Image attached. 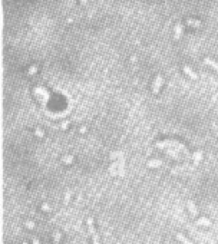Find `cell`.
<instances>
[{
  "label": "cell",
  "mask_w": 218,
  "mask_h": 244,
  "mask_svg": "<svg viewBox=\"0 0 218 244\" xmlns=\"http://www.w3.org/2000/svg\"><path fill=\"white\" fill-rule=\"evenodd\" d=\"M86 224H88V230H89V234L92 237V244H100V238H99V234L93 225V217H88L86 218Z\"/></svg>",
  "instance_id": "6da1fadb"
},
{
  "label": "cell",
  "mask_w": 218,
  "mask_h": 244,
  "mask_svg": "<svg viewBox=\"0 0 218 244\" xmlns=\"http://www.w3.org/2000/svg\"><path fill=\"white\" fill-rule=\"evenodd\" d=\"M162 82H164L162 76L158 75V76L155 78V80H154V85H152V92H154V93H158V92H159V88L162 86Z\"/></svg>",
  "instance_id": "7a4b0ae2"
},
{
  "label": "cell",
  "mask_w": 218,
  "mask_h": 244,
  "mask_svg": "<svg viewBox=\"0 0 218 244\" xmlns=\"http://www.w3.org/2000/svg\"><path fill=\"white\" fill-rule=\"evenodd\" d=\"M182 69H184V72L187 73V76H189V79H192V80H197L198 79V76H197V73L188 66V65H184L182 66Z\"/></svg>",
  "instance_id": "3957f363"
},
{
  "label": "cell",
  "mask_w": 218,
  "mask_h": 244,
  "mask_svg": "<svg viewBox=\"0 0 218 244\" xmlns=\"http://www.w3.org/2000/svg\"><path fill=\"white\" fill-rule=\"evenodd\" d=\"M175 238H177V240H178L181 244H192V243H191V241H189L187 237H184L181 233H175Z\"/></svg>",
  "instance_id": "277c9868"
},
{
  "label": "cell",
  "mask_w": 218,
  "mask_h": 244,
  "mask_svg": "<svg viewBox=\"0 0 218 244\" xmlns=\"http://www.w3.org/2000/svg\"><path fill=\"white\" fill-rule=\"evenodd\" d=\"M188 210H189V214H191V217H195L197 215V207H195V204L192 202V201H188Z\"/></svg>",
  "instance_id": "5b68a950"
},
{
  "label": "cell",
  "mask_w": 218,
  "mask_h": 244,
  "mask_svg": "<svg viewBox=\"0 0 218 244\" xmlns=\"http://www.w3.org/2000/svg\"><path fill=\"white\" fill-rule=\"evenodd\" d=\"M204 63H205V65H208V66H211L212 69L218 70V63H217V62H214L212 59H209V58H205V59H204Z\"/></svg>",
  "instance_id": "8992f818"
},
{
  "label": "cell",
  "mask_w": 218,
  "mask_h": 244,
  "mask_svg": "<svg viewBox=\"0 0 218 244\" xmlns=\"http://www.w3.org/2000/svg\"><path fill=\"white\" fill-rule=\"evenodd\" d=\"M187 23L189 26H194V27H201L202 26V23L199 20H194V19H187Z\"/></svg>",
  "instance_id": "52a82bcc"
},
{
  "label": "cell",
  "mask_w": 218,
  "mask_h": 244,
  "mask_svg": "<svg viewBox=\"0 0 218 244\" xmlns=\"http://www.w3.org/2000/svg\"><path fill=\"white\" fill-rule=\"evenodd\" d=\"M181 29H182V26H181V23H178V25L175 26V38H177V39H178L179 35H181Z\"/></svg>",
  "instance_id": "ba28073f"
},
{
  "label": "cell",
  "mask_w": 218,
  "mask_h": 244,
  "mask_svg": "<svg viewBox=\"0 0 218 244\" xmlns=\"http://www.w3.org/2000/svg\"><path fill=\"white\" fill-rule=\"evenodd\" d=\"M197 223H198V224H202V225H211V221L207 220V218H201V220H198Z\"/></svg>",
  "instance_id": "9c48e42d"
},
{
  "label": "cell",
  "mask_w": 218,
  "mask_h": 244,
  "mask_svg": "<svg viewBox=\"0 0 218 244\" xmlns=\"http://www.w3.org/2000/svg\"><path fill=\"white\" fill-rule=\"evenodd\" d=\"M59 241H60V234H59V233H55V234H53V243L58 244Z\"/></svg>",
  "instance_id": "30bf717a"
},
{
  "label": "cell",
  "mask_w": 218,
  "mask_h": 244,
  "mask_svg": "<svg viewBox=\"0 0 218 244\" xmlns=\"http://www.w3.org/2000/svg\"><path fill=\"white\" fill-rule=\"evenodd\" d=\"M161 165V161H152V162H148V167H158Z\"/></svg>",
  "instance_id": "8fae6325"
},
{
  "label": "cell",
  "mask_w": 218,
  "mask_h": 244,
  "mask_svg": "<svg viewBox=\"0 0 218 244\" xmlns=\"http://www.w3.org/2000/svg\"><path fill=\"white\" fill-rule=\"evenodd\" d=\"M63 161H65V164H70L73 161V157H63Z\"/></svg>",
  "instance_id": "7c38bea8"
},
{
  "label": "cell",
  "mask_w": 218,
  "mask_h": 244,
  "mask_svg": "<svg viewBox=\"0 0 218 244\" xmlns=\"http://www.w3.org/2000/svg\"><path fill=\"white\" fill-rule=\"evenodd\" d=\"M70 197H72V192H66V197H65V204H68L70 201Z\"/></svg>",
  "instance_id": "4fadbf2b"
},
{
  "label": "cell",
  "mask_w": 218,
  "mask_h": 244,
  "mask_svg": "<svg viewBox=\"0 0 218 244\" xmlns=\"http://www.w3.org/2000/svg\"><path fill=\"white\" fill-rule=\"evenodd\" d=\"M42 210H43V211H50L52 208H50V205H47V204H42Z\"/></svg>",
  "instance_id": "5bb4252c"
},
{
  "label": "cell",
  "mask_w": 218,
  "mask_h": 244,
  "mask_svg": "<svg viewBox=\"0 0 218 244\" xmlns=\"http://www.w3.org/2000/svg\"><path fill=\"white\" fill-rule=\"evenodd\" d=\"M201 157H202V152H201V151H198V154H197V158H195V164H198V161L201 160Z\"/></svg>",
  "instance_id": "9a60e30c"
},
{
  "label": "cell",
  "mask_w": 218,
  "mask_h": 244,
  "mask_svg": "<svg viewBox=\"0 0 218 244\" xmlns=\"http://www.w3.org/2000/svg\"><path fill=\"white\" fill-rule=\"evenodd\" d=\"M26 227H27V228H30V230H33V228H35V224H33V223H30V221H26Z\"/></svg>",
  "instance_id": "2e32d148"
},
{
  "label": "cell",
  "mask_w": 218,
  "mask_h": 244,
  "mask_svg": "<svg viewBox=\"0 0 218 244\" xmlns=\"http://www.w3.org/2000/svg\"><path fill=\"white\" fill-rule=\"evenodd\" d=\"M36 70H37V69H36L35 66H33V68H30V69H29V75H32V73H36Z\"/></svg>",
  "instance_id": "e0dca14e"
},
{
  "label": "cell",
  "mask_w": 218,
  "mask_h": 244,
  "mask_svg": "<svg viewBox=\"0 0 218 244\" xmlns=\"http://www.w3.org/2000/svg\"><path fill=\"white\" fill-rule=\"evenodd\" d=\"M32 243H33V244H40V241H39L36 237H33V238H32Z\"/></svg>",
  "instance_id": "ac0fdd59"
},
{
  "label": "cell",
  "mask_w": 218,
  "mask_h": 244,
  "mask_svg": "<svg viewBox=\"0 0 218 244\" xmlns=\"http://www.w3.org/2000/svg\"><path fill=\"white\" fill-rule=\"evenodd\" d=\"M36 134H37V135H39L40 138H43V132H42L40 129H36Z\"/></svg>",
  "instance_id": "d6986e66"
},
{
  "label": "cell",
  "mask_w": 218,
  "mask_h": 244,
  "mask_svg": "<svg viewBox=\"0 0 218 244\" xmlns=\"http://www.w3.org/2000/svg\"><path fill=\"white\" fill-rule=\"evenodd\" d=\"M82 2H83V5H88V0H82Z\"/></svg>",
  "instance_id": "ffe728a7"
},
{
  "label": "cell",
  "mask_w": 218,
  "mask_h": 244,
  "mask_svg": "<svg viewBox=\"0 0 218 244\" xmlns=\"http://www.w3.org/2000/svg\"><path fill=\"white\" fill-rule=\"evenodd\" d=\"M22 244H27V243H26V241H23V243H22Z\"/></svg>",
  "instance_id": "44dd1931"
}]
</instances>
